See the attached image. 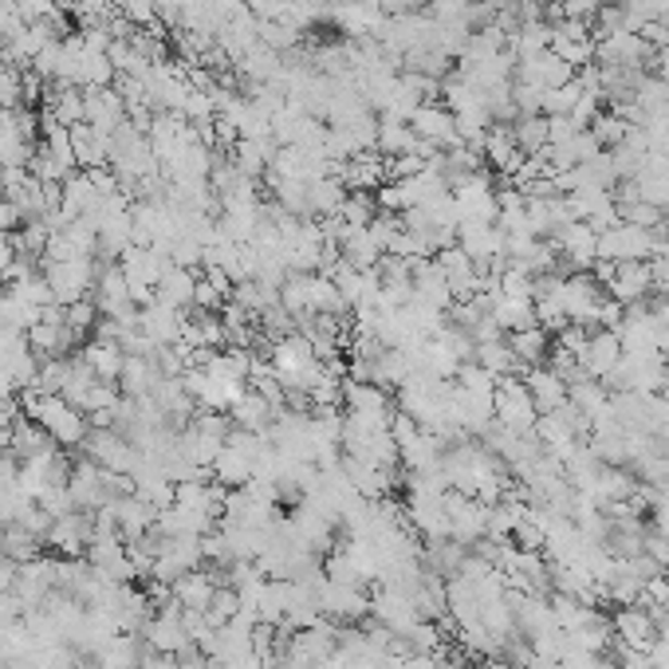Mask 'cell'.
<instances>
[{
    "label": "cell",
    "instance_id": "8",
    "mask_svg": "<svg viewBox=\"0 0 669 669\" xmlns=\"http://www.w3.org/2000/svg\"><path fill=\"white\" fill-rule=\"evenodd\" d=\"M119 268H123L126 284H131V292H134V303H138V299L150 303L158 280H162V272L170 268V257L154 245H131L123 257H119Z\"/></svg>",
    "mask_w": 669,
    "mask_h": 669
},
{
    "label": "cell",
    "instance_id": "26",
    "mask_svg": "<svg viewBox=\"0 0 669 669\" xmlns=\"http://www.w3.org/2000/svg\"><path fill=\"white\" fill-rule=\"evenodd\" d=\"M194 296H197L194 268H177V264L165 268L154 288V303H165V308H174V311H189L194 308Z\"/></svg>",
    "mask_w": 669,
    "mask_h": 669
},
{
    "label": "cell",
    "instance_id": "12",
    "mask_svg": "<svg viewBox=\"0 0 669 669\" xmlns=\"http://www.w3.org/2000/svg\"><path fill=\"white\" fill-rule=\"evenodd\" d=\"M75 335L72 327H67V320H63V308L55 303V308H44V315L28 327V347L40 355V359H67L75 347Z\"/></svg>",
    "mask_w": 669,
    "mask_h": 669
},
{
    "label": "cell",
    "instance_id": "43",
    "mask_svg": "<svg viewBox=\"0 0 669 669\" xmlns=\"http://www.w3.org/2000/svg\"><path fill=\"white\" fill-rule=\"evenodd\" d=\"M579 95H583V83H579V75H575L571 83H563V87L544 95V114L547 119H552V114H571L579 103Z\"/></svg>",
    "mask_w": 669,
    "mask_h": 669
},
{
    "label": "cell",
    "instance_id": "41",
    "mask_svg": "<svg viewBox=\"0 0 669 669\" xmlns=\"http://www.w3.org/2000/svg\"><path fill=\"white\" fill-rule=\"evenodd\" d=\"M587 131L595 134L603 150H615V146L622 143V138H627L630 123H627V119H618L615 111H598V114H595V123H591Z\"/></svg>",
    "mask_w": 669,
    "mask_h": 669
},
{
    "label": "cell",
    "instance_id": "30",
    "mask_svg": "<svg viewBox=\"0 0 669 669\" xmlns=\"http://www.w3.org/2000/svg\"><path fill=\"white\" fill-rule=\"evenodd\" d=\"M79 359L91 367L95 379L119 382V374H123V362H126V350L119 347V343H111V339H87V343H83V350H79Z\"/></svg>",
    "mask_w": 669,
    "mask_h": 669
},
{
    "label": "cell",
    "instance_id": "14",
    "mask_svg": "<svg viewBox=\"0 0 669 669\" xmlns=\"http://www.w3.org/2000/svg\"><path fill=\"white\" fill-rule=\"evenodd\" d=\"M418 143L433 146V150H454L461 146V134H457V114L445 103H422L410 119Z\"/></svg>",
    "mask_w": 669,
    "mask_h": 669
},
{
    "label": "cell",
    "instance_id": "1",
    "mask_svg": "<svg viewBox=\"0 0 669 669\" xmlns=\"http://www.w3.org/2000/svg\"><path fill=\"white\" fill-rule=\"evenodd\" d=\"M21 410L24 418L32 422H40L44 430L52 433V442L60 449H79L87 442V433H91V422H87V413L75 410L72 401L60 398V394H44V391H21Z\"/></svg>",
    "mask_w": 669,
    "mask_h": 669
},
{
    "label": "cell",
    "instance_id": "36",
    "mask_svg": "<svg viewBox=\"0 0 669 669\" xmlns=\"http://www.w3.org/2000/svg\"><path fill=\"white\" fill-rule=\"evenodd\" d=\"M493 320L496 327L512 335V331H528V327H540L535 323V303L532 299H500L493 296Z\"/></svg>",
    "mask_w": 669,
    "mask_h": 669
},
{
    "label": "cell",
    "instance_id": "4",
    "mask_svg": "<svg viewBox=\"0 0 669 669\" xmlns=\"http://www.w3.org/2000/svg\"><path fill=\"white\" fill-rule=\"evenodd\" d=\"M658 252L654 228H639L630 221H615L598 233V264H630V260H649Z\"/></svg>",
    "mask_w": 669,
    "mask_h": 669
},
{
    "label": "cell",
    "instance_id": "33",
    "mask_svg": "<svg viewBox=\"0 0 669 669\" xmlns=\"http://www.w3.org/2000/svg\"><path fill=\"white\" fill-rule=\"evenodd\" d=\"M473 362H481L484 371H493L496 379H508V374L524 379V367L516 362V355H512V347H508L505 335H500V339H488V343H476Z\"/></svg>",
    "mask_w": 669,
    "mask_h": 669
},
{
    "label": "cell",
    "instance_id": "6",
    "mask_svg": "<svg viewBox=\"0 0 669 669\" xmlns=\"http://www.w3.org/2000/svg\"><path fill=\"white\" fill-rule=\"evenodd\" d=\"M598 280L615 303L622 308H634V303H646L649 292H654V272H649V260H630V264H595Z\"/></svg>",
    "mask_w": 669,
    "mask_h": 669
},
{
    "label": "cell",
    "instance_id": "28",
    "mask_svg": "<svg viewBox=\"0 0 669 669\" xmlns=\"http://www.w3.org/2000/svg\"><path fill=\"white\" fill-rule=\"evenodd\" d=\"M158 382H162V371L154 367V359H146V355H126L123 362V374H119V391L126 398H150L158 391Z\"/></svg>",
    "mask_w": 669,
    "mask_h": 669
},
{
    "label": "cell",
    "instance_id": "2",
    "mask_svg": "<svg viewBox=\"0 0 669 669\" xmlns=\"http://www.w3.org/2000/svg\"><path fill=\"white\" fill-rule=\"evenodd\" d=\"M268 367H272V374H276V382L284 391H299V394H308L320 382V374L327 371V362L315 355V347L299 331H292V335H284L280 343L268 347Z\"/></svg>",
    "mask_w": 669,
    "mask_h": 669
},
{
    "label": "cell",
    "instance_id": "32",
    "mask_svg": "<svg viewBox=\"0 0 669 669\" xmlns=\"http://www.w3.org/2000/svg\"><path fill=\"white\" fill-rule=\"evenodd\" d=\"M350 189L343 186V177L327 174L320 177V182H311L308 186V209L315 221H327V216H335L343 209V201H347Z\"/></svg>",
    "mask_w": 669,
    "mask_h": 669
},
{
    "label": "cell",
    "instance_id": "40",
    "mask_svg": "<svg viewBox=\"0 0 669 669\" xmlns=\"http://www.w3.org/2000/svg\"><path fill=\"white\" fill-rule=\"evenodd\" d=\"M347 228H367L379 216V201H374L371 194H347V201H343V209L335 213Z\"/></svg>",
    "mask_w": 669,
    "mask_h": 669
},
{
    "label": "cell",
    "instance_id": "38",
    "mask_svg": "<svg viewBox=\"0 0 669 669\" xmlns=\"http://www.w3.org/2000/svg\"><path fill=\"white\" fill-rule=\"evenodd\" d=\"M508 48H512L516 60H532V55L547 52V48H552V24H547V21L524 24V28L516 32L512 40H508Z\"/></svg>",
    "mask_w": 669,
    "mask_h": 669
},
{
    "label": "cell",
    "instance_id": "50",
    "mask_svg": "<svg viewBox=\"0 0 669 669\" xmlns=\"http://www.w3.org/2000/svg\"><path fill=\"white\" fill-rule=\"evenodd\" d=\"M331 4H335V0H331Z\"/></svg>",
    "mask_w": 669,
    "mask_h": 669
},
{
    "label": "cell",
    "instance_id": "44",
    "mask_svg": "<svg viewBox=\"0 0 669 669\" xmlns=\"http://www.w3.org/2000/svg\"><path fill=\"white\" fill-rule=\"evenodd\" d=\"M12 4H16V12H21L28 24L44 21V16H52L55 12V0H12Z\"/></svg>",
    "mask_w": 669,
    "mask_h": 669
},
{
    "label": "cell",
    "instance_id": "11",
    "mask_svg": "<svg viewBox=\"0 0 669 669\" xmlns=\"http://www.w3.org/2000/svg\"><path fill=\"white\" fill-rule=\"evenodd\" d=\"M654 52H658V48H649L646 36H642V32H630V28L595 40V63H603V67H639V72H646Z\"/></svg>",
    "mask_w": 669,
    "mask_h": 669
},
{
    "label": "cell",
    "instance_id": "25",
    "mask_svg": "<svg viewBox=\"0 0 669 669\" xmlns=\"http://www.w3.org/2000/svg\"><path fill=\"white\" fill-rule=\"evenodd\" d=\"M9 449H12V457H16V461L28 464V461H40V457L55 454L60 445L52 442V433L44 430L40 422L21 418V422L12 425V433H9Z\"/></svg>",
    "mask_w": 669,
    "mask_h": 669
},
{
    "label": "cell",
    "instance_id": "42",
    "mask_svg": "<svg viewBox=\"0 0 669 669\" xmlns=\"http://www.w3.org/2000/svg\"><path fill=\"white\" fill-rule=\"evenodd\" d=\"M457 386H461V391H473V394H496V374L493 371H484L481 362H461V367H457Z\"/></svg>",
    "mask_w": 669,
    "mask_h": 669
},
{
    "label": "cell",
    "instance_id": "13",
    "mask_svg": "<svg viewBox=\"0 0 669 669\" xmlns=\"http://www.w3.org/2000/svg\"><path fill=\"white\" fill-rule=\"evenodd\" d=\"M552 245H556V252H559V264L571 268V272H587V268L598 264V233L587 225V221H571V225H563L556 237H552Z\"/></svg>",
    "mask_w": 669,
    "mask_h": 669
},
{
    "label": "cell",
    "instance_id": "15",
    "mask_svg": "<svg viewBox=\"0 0 669 669\" xmlns=\"http://www.w3.org/2000/svg\"><path fill=\"white\" fill-rule=\"evenodd\" d=\"M91 299L95 308H99V315L103 320H119V315H131L134 308V292L131 284H126L123 268L119 264H107L95 272V288H91Z\"/></svg>",
    "mask_w": 669,
    "mask_h": 669
},
{
    "label": "cell",
    "instance_id": "49",
    "mask_svg": "<svg viewBox=\"0 0 669 669\" xmlns=\"http://www.w3.org/2000/svg\"><path fill=\"white\" fill-rule=\"evenodd\" d=\"M547 4H563V0H547Z\"/></svg>",
    "mask_w": 669,
    "mask_h": 669
},
{
    "label": "cell",
    "instance_id": "23",
    "mask_svg": "<svg viewBox=\"0 0 669 669\" xmlns=\"http://www.w3.org/2000/svg\"><path fill=\"white\" fill-rule=\"evenodd\" d=\"M618 359H622V339H618V331L591 327L587 331V347H583V355H579V362L587 367L591 379L603 382L618 367Z\"/></svg>",
    "mask_w": 669,
    "mask_h": 669
},
{
    "label": "cell",
    "instance_id": "31",
    "mask_svg": "<svg viewBox=\"0 0 669 669\" xmlns=\"http://www.w3.org/2000/svg\"><path fill=\"white\" fill-rule=\"evenodd\" d=\"M170 591H174L177 607H182V610H201V615H206L209 598H213V591H216L213 571H201V567H194V571H186L182 579H174V583H170Z\"/></svg>",
    "mask_w": 669,
    "mask_h": 669
},
{
    "label": "cell",
    "instance_id": "45",
    "mask_svg": "<svg viewBox=\"0 0 669 669\" xmlns=\"http://www.w3.org/2000/svg\"><path fill=\"white\" fill-rule=\"evenodd\" d=\"M646 658H649V669H669V630H658V639L649 642Z\"/></svg>",
    "mask_w": 669,
    "mask_h": 669
},
{
    "label": "cell",
    "instance_id": "9",
    "mask_svg": "<svg viewBox=\"0 0 669 669\" xmlns=\"http://www.w3.org/2000/svg\"><path fill=\"white\" fill-rule=\"evenodd\" d=\"M44 276L52 284V296L60 308L87 299L95 288V260H44Z\"/></svg>",
    "mask_w": 669,
    "mask_h": 669
},
{
    "label": "cell",
    "instance_id": "19",
    "mask_svg": "<svg viewBox=\"0 0 669 669\" xmlns=\"http://www.w3.org/2000/svg\"><path fill=\"white\" fill-rule=\"evenodd\" d=\"M457 248L476 260V268H488L496 257H505V233L484 221H461L457 228Z\"/></svg>",
    "mask_w": 669,
    "mask_h": 669
},
{
    "label": "cell",
    "instance_id": "27",
    "mask_svg": "<svg viewBox=\"0 0 669 669\" xmlns=\"http://www.w3.org/2000/svg\"><path fill=\"white\" fill-rule=\"evenodd\" d=\"M524 386L540 413H556L567 406V382L559 379L552 367H532V371L524 374Z\"/></svg>",
    "mask_w": 669,
    "mask_h": 669
},
{
    "label": "cell",
    "instance_id": "20",
    "mask_svg": "<svg viewBox=\"0 0 669 669\" xmlns=\"http://www.w3.org/2000/svg\"><path fill=\"white\" fill-rule=\"evenodd\" d=\"M276 413H280L276 401H268L260 391H245L237 398V406L228 410V422H233V430H245V433H257V437H268V433H272V425H276Z\"/></svg>",
    "mask_w": 669,
    "mask_h": 669
},
{
    "label": "cell",
    "instance_id": "7",
    "mask_svg": "<svg viewBox=\"0 0 669 669\" xmlns=\"http://www.w3.org/2000/svg\"><path fill=\"white\" fill-rule=\"evenodd\" d=\"M79 449L87 461H95L99 469H111V473H131L134 461H138V445L123 430H114V425H91V433H87V442Z\"/></svg>",
    "mask_w": 669,
    "mask_h": 669
},
{
    "label": "cell",
    "instance_id": "47",
    "mask_svg": "<svg viewBox=\"0 0 669 669\" xmlns=\"http://www.w3.org/2000/svg\"><path fill=\"white\" fill-rule=\"evenodd\" d=\"M16 575H21V563L9 556H0V598L12 595V587H16Z\"/></svg>",
    "mask_w": 669,
    "mask_h": 669
},
{
    "label": "cell",
    "instance_id": "46",
    "mask_svg": "<svg viewBox=\"0 0 669 669\" xmlns=\"http://www.w3.org/2000/svg\"><path fill=\"white\" fill-rule=\"evenodd\" d=\"M12 264H16V240H12V233L0 228V288H4V280H9Z\"/></svg>",
    "mask_w": 669,
    "mask_h": 669
},
{
    "label": "cell",
    "instance_id": "21",
    "mask_svg": "<svg viewBox=\"0 0 669 669\" xmlns=\"http://www.w3.org/2000/svg\"><path fill=\"white\" fill-rule=\"evenodd\" d=\"M610 627H615L618 646H627V649H649V642L658 639V627H654L646 603L618 607V615L610 618Z\"/></svg>",
    "mask_w": 669,
    "mask_h": 669
},
{
    "label": "cell",
    "instance_id": "37",
    "mask_svg": "<svg viewBox=\"0 0 669 669\" xmlns=\"http://www.w3.org/2000/svg\"><path fill=\"white\" fill-rule=\"evenodd\" d=\"M44 311L24 303L21 296H12L9 288H0V331H16V335H28V327L40 320Z\"/></svg>",
    "mask_w": 669,
    "mask_h": 669
},
{
    "label": "cell",
    "instance_id": "22",
    "mask_svg": "<svg viewBox=\"0 0 669 669\" xmlns=\"http://www.w3.org/2000/svg\"><path fill=\"white\" fill-rule=\"evenodd\" d=\"M410 288L418 303H425V308H433V311H445V315H449V308L457 303L454 292H449V284H445V276H442V268H437V260H418V264H413Z\"/></svg>",
    "mask_w": 669,
    "mask_h": 669
},
{
    "label": "cell",
    "instance_id": "34",
    "mask_svg": "<svg viewBox=\"0 0 669 669\" xmlns=\"http://www.w3.org/2000/svg\"><path fill=\"white\" fill-rule=\"evenodd\" d=\"M374 150L391 162V158L418 150V134H413L410 123H398V119H386V114H382L379 119V143H374Z\"/></svg>",
    "mask_w": 669,
    "mask_h": 669
},
{
    "label": "cell",
    "instance_id": "35",
    "mask_svg": "<svg viewBox=\"0 0 669 669\" xmlns=\"http://www.w3.org/2000/svg\"><path fill=\"white\" fill-rule=\"evenodd\" d=\"M512 138H516V146H520V150H524L528 158H532V154H544L547 146H552L547 114H516Z\"/></svg>",
    "mask_w": 669,
    "mask_h": 669
},
{
    "label": "cell",
    "instance_id": "29",
    "mask_svg": "<svg viewBox=\"0 0 669 669\" xmlns=\"http://www.w3.org/2000/svg\"><path fill=\"white\" fill-rule=\"evenodd\" d=\"M508 347H512V355H516V362L524 367V374L532 371V367H544L547 359H552V331H544V327H528V331H512L508 335Z\"/></svg>",
    "mask_w": 669,
    "mask_h": 669
},
{
    "label": "cell",
    "instance_id": "51",
    "mask_svg": "<svg viewBox=\"0 0 669 669\" xmlns=\"http://www.w3.org/2000/svg\"><path fill=\"white\" fill-rule=\"evenodd\" d=\"M666 571H669V567H666Z\"/></svg>",
    "mask_w": 669,
    "mask_h": 669
},
{
    "label": "cell",
    "instance_id": "17",
    "mask_svg": "<svg viewBox=\"0 0 669 669\" xmlns=\"http://www.w3.org/2000/svg\"><path fill=\"white\" fill-rule=\"evenodd\" d=\"M433 260L442 268V276H445V284H449V292H454V299H473L476 292H481V268H476V260L469 257V252L449 245Z\"/></svg>",
    "mask_w": 669,
    "mask_h": 669
},
{
    "label": "cell",
    "instance_id": "3",
    "mask_svg": "<svg viewBox=\"0 0 669 669\" xmlns=\"http://www.w3.org/2000/svg\"><path fill=\"white\" fill-rule=\"evenodd\" d=\"M559 299H563V315L567 323H579V327H598V315H603V303H607V288L603 280L591 276V272H571L559 284Z\"/></svg>",
    "mask_w": 669,
    "mask_h": 669
},
{
    "label": "cell",
    "instance_id": "10",
    "mask_svg": "<svg viewBox=\"0 0 669 669\" xmlns=\"http://www.w3.org/2000/svg\"><path fill=\"white\" fill-rule=\"evenodd\" d=\"M618 339L627 355H654L661 350V320L654 303H634V308L622 311V323H618Z\"/></svg>",
    "mask_w": 669,
    "mask_h": 669
},
{
    "label": "cell",
    "instance_id": "24",
    "mask_svg": "<svg viewBox=\"0 0 669 669\" xmlns=\"http://www.w3.org/2000/svg\"><path fill=\"white\" fill-rule=\"evenodd\" d=\"M524 150L516 146L512 138V123H493L488 126V134H484V162L493 165L496 174L512 177L520 165H524Z\"/></svg>",
    "mask_w": 669,
    "mask_h": 669
},
{
    "label": "cell",
    "instance_id": "48",
    "mask_svg": "<svg viewBox=\"0 0 669 669\" xmlns=\"http://www.w3.org/2000/svg\"><path fill=\"white\" fill-rule=\"evenodd\" d=\"M488 669H512V666H505V661H493V666H488Z\"/></svg>",
    "mask_w": 669,
    "mask_h": 669
},
{
    "label": "cell",
    "instance_id": "39",
    "mask_svg": "<svg viewBox=\"0 0 669 669\" xmlns=\"http://www.w3.org/2000/svg\"><path fill=\"white\" fill-rule=\"evenodd\" d=\"M63 320H67V327H72L75 339L83 343V339H91L103 315H99V308H95V299L87 296V299H75V303H67V308H63Z\"/></svg>",
    "mask_w": 669,
    "mask_h": 669
},
{
    "label": "cell",
    "instance_id": "18",
    "mask_svg": "<svg viewBox=\"0 0 669 669\" xmlns=\"http://www.w3.org/2000/svg\"><path fill=\"white\" fill-rule=\"evenodd\" d=\"M579 72H571L556 52H540L532 60H516V79L512 83H528V87H540V91H556L563 83H571Z\"/></svg>",
    "mask_w": 669,
    "mask_h": 669
},
{
    "label": "cell",
    "instance_id": "16",
    "mask_svg": "<svg viewBox=\"0 0 669 669\" xmlns=\"http://www.w3.org/2000/svg\"><path fill=\"white\" fill-rule=\"evenodd\" d=\"M343 401H347V413H355V418H362V422H371V425L394 422L391 391H382V386H374V382L347 379L343 382Z\"/></svg>",
    "mask_w": 669,
    "mask_h": 669
},
{
    "label": "cell",
    "instance_id": "5",
    "mask_svg": "<svg viewBox=\"0 0 669 669\" xmlns=\"http://www.w3.org/2000/svg\"><path fill=\"white\" fill-rule=\"evenodd\" d=\"M493 422L505 425L512 433H532L535 422H540V410H535L532 394H528L524 379H508L496 382V394H493Z\"/></svg>",
    "mask_w": 669,
    "mask_h": 669
}]
</instances>
